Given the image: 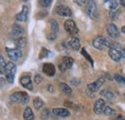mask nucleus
<instances>
[{"mask_svg": "<svg viewBox=\"0 0 125 120\" xmlns=\"http://www.w3.org/2000/svg\"><path fill=\"white\" fill-rule=\"evenodd\" d=\"M124 98H125V94H124Z\"/></svg>", "mask_w": 125, "mask_h": 120, "instance_id": "45", "label": "nucleus"}, {"mask_svg": "<svg viewBox=\"0 0 125 120\" xmlns=\"http://www.w3.org/2000/svg\"><path fill=\"white\" fill-rule=\"evenodd\" d=\"M115 43V41L112 40V39H110V38H104V46H106V47H109V48H112L113 47V45Z\"/></svg>", "mask_w": 125, "mask_h": 120, "instance_id": "27", "label": "nucleus"}, {"mask_svg": "<svg viewBox=\"0 0 125 120\" xmlns=\"http://www.w3.org/2000/svg\"><path fill=\"white\" fill-rule=\"evenodd\" d=\"M28 101H29V96H28V94L26 93V92H24V91H21V97H20V103L21 104H23V105H25V104H27L28 103Z\"/></svg>", "mask_w": 125, "mask_h": 120, "instance_id": "23", "label": "nucleus"}, {"mask_svg": "<svg viewBox=\"0 0 125 120\" xmlns=\"http://www.w3.org/2000/svg\"><path fill=\"white\" fill-rule=\"evenodd\" d=\"M16 44L17 45V48H21L24 47L26 45V39L22 38V39H18L16 41Z\"/></svg>", "mask_w": 125, "mask_h": 120, "instance_id": "28", "label": "nucleus"}, {"mask_svg": "<svg viewBox=\"0 0 125 120\" xmlns=\"http://www.w3.org/2000/svg\"><path fill=\"white\" fill-rule=\"evenodd\" d=\"M48 116H49V110H48L47 109H45V110H43V111L41 113V118H42V119H47Z\"/></svg>", "mask_w": 125, "mask_h": 120, "instance_id": "34", "label": "nucleus"}, {"mask_svg": "<svg viewBox=\"0 0 125 120\" xmlns=\"http://www.w3.org/2000/svg\"><path fill=\"white\" fill-rule=\"evenodd\" d=\"M60 89L62 90V91L63 93H65V94H70L71 92H72V90L70 89V87H68L66 84H64V83H61L60 85Z\"/></svg>", "mask_w": 125, "mask_h": 120, "instance_id": "22", "label": "nucleus"}, {"mask_svg": "<svg viewBox=\"0 0 125 120\" xmlns=\"http://www.w3.org/2000/svg\"><path fill=\"white\" fill-rule=\"evenodd\" d=\"M16 71V64L13 61L7 62V65H6V68H5V75H6V79L8 80V82L11 83V84L14 83Z\"/></svg>", "mask_w": 125, "mask_h": 120, "instance_id": "1", "label": "nucleus"}, {"mask_svg": "<svg viewBox=\"0 0 125 120\" xmlns=\"http://www.w3.org/2000/svg\"><path fill=\"white\" fill-rule=\"evenodd\" d=\"M100 95H102V96H104L105 98H107V99H109V100H114L115 99V94L109 90H101V92H100Z\"/></svg>", "mask_w": 125, "mask_h": 120, "instance_id": "20", "label": "nucleus"}, {"mask_svg": "<svg viewBox=\"0 0 125 120\" xmlns=\"http://www.w3.org/2000/svg\"><path fill=\"white\" fill-rule=\"evenodd\" d=\"M120 14H121L120 10H115V11H111V12H110V17H111L112 19L115 20V19H117V17L119 16V15H120Z\"/></svg>", "mask_w": 125, "mask_h": 120, "instance_id": "25", "label": "nucleus"}, {"mask_svg": "<svg viewBox=\"0 0 125 120\" xmlns=\"http://www.w3.org/2000/svg\"><path fill=\"white\" fill-rule=\"evenodd\" d=\"M49 51L47 50L45 47H43V48H42V51H41V53H40V59H42V58H45V57H48V55H49Z\"/></svg>", "mask_w": 125, "mask_h": 120, "instance_id": "30", "label": "nucleus"}, {"mask_svg": "<svg viewBox=\"0 0 125 120\" xmlns=\"http://www.w3.org/2000/svg\"><path fill=\"white\" fill-rule=\"evenodd\" d=\"M62 63L66 67V69H67V68H70L73 65L74 60L72 58H69V57H63L62 60Z\"/></svg>", "mask_w": 125, "mask_h": 120, "instance_id": "19", "label": "nucleus"}, {"mask_svg": "<svg viewBox=\"0 0 125 120\" xmlns=\"http://www.w3.org/2000/svg\"><path fill=\"white\" fill-rule=\"evenodd\" d=\"M27 17H28V7L27 6H23L22 7V11L17 14L16 16V21H19V22H24L27 20Z\"/></svg>", "mask_w": 125, "mask_h": 120, "instance_id": "11", "label": "nucleus"}, {"mask_svg": "<svg viewBox=\"0 0 125 120\" xmlns=\"http://www.w3.org/2000/svg\"><path fill=\"white\" fill-rule=\"evenodd\" d=\"M117 6H118V1H110L109 8L111 11L117 10Z\"/></svg>", "mask_w": 125, "mask_h": 120, "instance_id": "31", "label": "nucleus"}, {"mask_svg": "<svg viewBox=\"0 0 125 120\" xmlns=\"http://www.w3.org/2000/svg\"><path fill=\"white\" fill-rule=\"evenodd\" d=\"M104 82H105V79L103 78V77H100V78H98L95 82L94 83H92V84H89L88 85V89L91 90V91H97V90L100 89V87L104 84Z\"/></svg>", "mask_w": 125, "mask_h": 120, "instance_id": "8", "label": "nucleus"}, {"mask_svg": "<svg viewBox=\"0 0 125 120\" xmlns=\"http://www.w3.org/2000/svg\"><path fill=\"white\" fill-rule=\"evenodd\" d=\"M107 32H108V34H109L110 37L112 39H117L119 37V35H120L119 30L117 29V27L113 23H111L107 26Z\"/></svg>", "mask_w": 125, "mask_h": 120, "instance_id": "10", "label": "nucleus"}, {"mask_svg": "<svg viewBox=\"0 0 125 120\" xmlns=\"http://www.w3.org/2000/svg\"><path fill=\"white\" fill-rule=\"evenodd\" d=\"M50 25H51V29L52 31L54 32V33H57V32H59V24H58V22L55 20V19H52L51 21H50Z\"/></svg>", "mask_w": 125, "mask_h": 120, "instance_id": "24", "label": "nucleus"}, {"mask_svg": "<svg viewBox=\"0 0 125 120\" xmlns=\"http://www.w3.org/2000/svg\"><path fill=\"white\" fill-rule=\"evenodd\" d=\"M81 54L82 55H84L85 56V58L87 59L88 60H90L91 61V63H92V65H94V60H93V59H92V57L87 53V51H86V49L85 48H82V51H81Z\"/></svg>", "mask_w": 125, "mask_h": 120, "instance_id": "29", "label": "nucleus"}, {"mask_svg": "<svg viewBox=\"0 0 125 120\" xmlns=\"http://www.w3.org/2000/svg\"><path fill=\"white\" fill-rule=\"evenodd\" d=\"M33 104H34V107H35L37 110H40V109H42V107L43 106V101H42L41 98L37 97V98H35V99L33 100Z\"/></svg>", "mask_w": 125, "mask_h": 120, "instance_id": "21", "label": "nucleus"}, {"mask_svg": "<svg viewBox=\"0 0 125 120\" xmlns=\"http://www.w3.org/2000/svg\"><path fill=\"white\" fill-rule=\"evenodd\" d=\"M48 91H54V88H53V86H48Z\"/></svg>", "mask_w": 125, "mask_h": 120, "instance_id": "40", "label": "nucleus"}, {"mask_svg": "<svg viewBox=\"0 0 125 120\" xmlns=\"http://www.w3.org/2000/svg\"><path fill=\"white\" fill-rule=\"evenodd\" d=\"M87 14L90 15V17H92L93 19L97 18V6L96 3L94 1H89V4L87 5Z\"/></svg>", "mask_w": 125, "mask_h": 120, "instance_id": "5", "label": "nucleus"}, {"mask_svg": "<svg viewBox=\"0 0 125 120\" xmlns=\"http://www.w3.org/2000/svg\"><path fill=\"white\" fill-rule=\"evenodd\" d=\"M76 4H78V5H80V6H85V5H88L89 4V1L88 0H75L74 1Z\"/></svg>", "mask_w": 125, "mask_h": 120, "instance_id": "36", "label": "nucleus"}, {"mask_svg": "<svg viewBox=\"0 0 125 120\" xmlns=\"http://www.w3.org/2000/svg\"><path fill=\"white\" fill-rule=\"evenodd\" d=\"M42 71L43 73L47 76H54L56 73V69H55V66L50 63V62H45L43 63L42 65Z\"/></svg>", "mask_w": 125, "mask_h": 120, "instance_id": "9", "label": "nucleus"}, {"mask_svg": "<svg viewBox=\"0 0 125 120\" xmlns=\"http://www.w3.org/2000/svg\"><path fill=\"white\" fill-rule=\"evenodd\" d=\"M20 84L22 87H24L25 89L29 90H33V85H32V81H31V78L29 76H22L19 80Z\"/></svg>", "mask_w": 125, "mask_h": 120, "instance_id": "12", "label": "nucleus"}, {"mask_svg": "<svg viewBox=\"0 0 125 120\" xmlns=\"http://www.w3.org/2000/svg\"><path fill=\"white\" fill-rule=\"evenodd\" d=\"M109 56L111 57L112 60H115V61H119L123 58L122 48H110Z\"/></svg>", "mask_w": 125, "mask_h": 120, "instance_id": "4", "label": "nucleus"}, {"mask_svg": "<svg viewBox=\"0 0 125 120\" xmlns=\"http://www.w3.org/2000/svg\"><path fill=\"white\" fill-rule=\"evenodd\" d=\"M119 2H120V5H122L123 7H125V0H120Z\"/></svg>", "mask_w": 125, "mask_h": 120, "instance_id": "41", "label": "nucleus"}, {"mask_svg": "<svg viewBox=\"0 0 125 120\" xmlns=\"http://www.w3.org/2000/svg\"><path fill=\"white\" fill-rule=\"evenodd\" d=\"M56 13L59 15H61V16H66V17L71 16V15H72L71 10L68 7L64 6V5H59L56 8Z\"/></svg>", "mask_w": 125, "mask_h": 120, "instance_id": "6", "label": "nucleus"}, {"mask_svg": "<svg viewBox=\"0 0 125 120\" xmlns=\"http://www.w3.org/2000/svg\"><path fill=\"white\" fill-rule=\"evenodd\" d=\"M105 108H106L105 101L103 99H97L94 105V110L96 114H99V113H102L104 111Z\"/></svg>", "mask_w": 125, "mask_h": 120, "instance_id": "7", "label": "nucleus"}, {"mask_svg": "<svg viewBox=\"0 0 125 120\" xmlns=\"http://www.w3.org/2000/svg\"><path fill=\"white\" fill-rule=\"evenodd\" d=\"M6 50H7L9 58L11 59L12 61L18 60L22 57V51L20 50V48H9V47H7Z\"/></svg>", "mask_w": 125, "mask_h": 120, "instance_id": "2", "label": "nucleus"}, {"mask_svg": "<svg viewBox=\"0 0 125 120\" xmlns=\"http://www.w3.org/2000/svg\"><path fill=\"white\" fill-rule=\"evenodd\" d=\"M103 113L105 114V115H111V114H114L115 113V110H113L112 108H110V107H106L105 108V110H104V111H103Z\"/></svg>", "mask_w": 125, "mask_h": 120, "instance_id": "33", "label": "nucleus"}, {"mask_svg": "<svg viewBox=\"0 0 125 120\" xmlns=\"http://www.w3.org/2000/svg\"><path fill=\"white\" fill-rule=\"evenodd\" d=\"M68 44H69V46H70L73 50H75V51L79 50V49H80V47H81L79 39L78 38H75V37H73V38H71V39H70V40H69Z\"/></svg>", "mask_w": 125, "mask_h": 120, "instance_id": "15", "label": "nucleus"}, {"mask_svg": "<svg viewBox=\"0 0 125 120\" xmlns=\"http://www.w3.org/2000/svg\"><path fill=\"white\" fill-rule=\"evenodd\" d=\"M47 39L49 40H56V34L55 33H51V34L47 35Z\"/></svg>", "mask_w": 125, "mask_h": 120, "instance_id": "37", "label": "nucleus"}, {"mask_svg": "<svg viewBox=\"0 0 125 120\" xmlns=\"http://www.w3.org/2000/svg\"><path fill=\"white\" fill-rule=\"evenodd\" d=\"M23 117H24V119L25 120H34L35 115H34V113H33V110H32L31 108L27 107V108L24 110Z\"/></svg>", "mask_w": 125, "mask_h": 120, "instance_id": "17", "label": "nucleus"}, {"mask_svg": "<svg viewBox=\"0 0 125 120\" xmlns=\"http://www.w3.org/2000/svg\"><path fill=\"white\" fill-rule=\"evenodd\" d=\"M39 2H40V5L42 6V7H49L52 4V1L51 0H41Z\"/></svg>", "mask_w": 125, "mask_h": 120, "instance_id": "32", "label": "nucleus"}, {"mask_svg": "<svg viewBox=\"0 0 125 120\" xmlns=\"http://www.w3.org/2000/svg\"><path fill=\"white\" fill-rule=\"evenodd\" d=\"M1 86H4V78H1Z\"/></svg>", "mask_w": 125, "mask_h": 120, "instance_id": "42", "label": "nucleus"}, {"mask_svg": "<svg viewBox=\"0 0 125 120\" xmlns=\"http://www.w3.org/2000/svg\"><path fill=\"white\" fill-rule=\"evenodd\" d=\"M93 45L98 50H103L104 48V37L98 36L93 40Z\"/></svg>", "mask_w": 125, "mask_h": 120, "instance_id": "14", "label": "nucleus"}, {"mask_svg": "<svg viewBox=\"0 0 125 120\" xmlns=\"http://www.w3.org/2000/svg\"><path fill=\"white\" fill-rule=\"evenodd\" d=\"M53 113L55 115L60 116V117H66L70 114L69 110L67 109H64V108H55V109H53Z\"/></svg>", "mask_w": 125, "mask_h": 120, "instance_id": "13", "label": "nucleus"}, {"mask_svg": "<svg viewBox=\"0 0 125 120\" xmlns=\"http://www.w3.org/2000/svg\"><path fill=\"white\" fill-rule=\"evenodd\" d=\"M63 27H64V30L66 31L68 34L72 35V36L77 35L79 32L78 28H77V26H76V24H75V22H74L73 20H71V19L66 20V21L64 22V24H63Z\"/></svg>", "mask_w": 125, "mask_h": 120, "instance_id": "3", "label": "nucleus"}, {"mask_svg": "<svg viewBox=\"0 0 125 120\" xmlns=\"http://www.w3.org/2000/svg\"><path fill=\"white\" fill-rule=\"evenodd\" d=\"M42 81V76H41V75H36V76H35V82H36L37 84H40Z\"/></svg>", "mask_w": 125, "mask_h": 120, "instance_id": "38", "label": "nucleus"}, {"mask_svg": "<svg viewBox=\"0 0 125 120\" xmlns=\"http://www.w3.org/2000/svg\"><path fill=\"white\" fill-rule=\"evenodd\" d=\"M6 65H7V63H6V61H5V60H4L3 56H0V71H1L2 74L5 73Z\"/></svg>", "mask_w": 125, "mask_h": 120, "instance_id": "26", "label": "nucleus"}, {"mask_svg": "<svg viewBox=\"0 0 125 120\" xmlns=\"http://www.w3.org/2000/svg\"><path fill=\"white\" fill-rule=\"evenodd\" d=\"M122 54H123V58H125V48H122Z\"/></svg>", "mask_w": 125, "mask_h": 120, "instance_id": "44", "label": "nucleus"}, {"mask_svg": "<svg viewBox=\"0 0 125 120\" xmlns=\"http://www.w3.org/2000/svg\"><path fill=\"white\" fill-rule=\"evenodd\" d=\"M23 33H24L23 29L21 27H19L18 25L15 24L13 26V28H12V35H13L14 38H19L20 36L23 35Z\"/></svg>", "mask_w": 125, "mask_h": 120, "instance_id": "16", "label": "nucleus"}, {"mask_svg": "<svg viewBox=\"0 0 125 120\" xmlns=\"http://www.w3.org/2000/svg\"><path fill=\"white\" fill-rule=\"evenodd\" d=\"M20 97H21V91H16V92H14L10 95L9 100L11 103H16V102L20 101Z\"/></svg>", "mask_w": 125, "mask_h": 120, "instance_id": "18", "label": "nucleus"}, {"mask_svg": "<svg viewBox=\"0 0 125 120\" xmlns=\"http://www.w3.org/2000/svg\"><path fill=\"white\" fill-rule=\"evenodd\" d=\"M115 79L118 83H123V82H125V78H123L122 76H120L119 74H115Z\"/></svg>", "mask_w": 125, "mask_h": 120, "instance_id": "35", "label": "nucleus"}, {"mask_svg": "<svg viewBox=\"0 0 125 120\" xmlns=\"http://www.w3.org/2000/svg\"><path fill=\"white\" fill-rule=\"evenodd\" d=\"M121 32H122L123 34H125V25L123 26V27H122V28H121Z\"/></svg>", "mask_w": 125, "mask_h": 120, "instance_id": "43", "label": "nucleus"}, {"mask_svg": "<svg viewBox=\"0 0 125 120\" xmlns=\"http://www.w3.org/2000/svg\"><path fill=\"white\" fill-rule=\"evenodd\" d=\"M114 120H125V117L122 116V115H118V116H116Z\"/></svg>", "mask_w": 125, "mask_h": 120, "instance_id": "39", "label": "nucleus"}]
</instances>
